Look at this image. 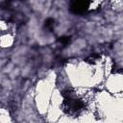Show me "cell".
Masks as SVG:
<instances>
[{
	"instance_id": "1",
	"label": "cell",
	"mask_w": 123,
	"mask_h": 123,
	"mask_svg": "<svg viewBox=\"0 0 123 123\" xmlns=\"http://www.w3.org/2000/svg\"><path fill=\"white\" fill-rule=\"evenodd\" d=\"M64 109L67 112H70V113H73V112H77L79 111H81L84 107V103L78 99V98H75V97H72V96H68V97H65L64 99Z\"/></svg>"
},
{
	"instance_id": "2",
	"label": "cell",
	"mask_w": 123,
	"mask_h": 123,
	"mask_svg": "<svg viewBox=\"0 0 123 123\" xmlns=\"http://www.w3.org/2000/svg\"><path fill=\"white\" fill-rule=\"evenodd\" d=\"M89 3L87 0H74L70 6L71 12L75 14H83L88 10Z\"/></svg>"
},
{
	"instance_id": "3",
	"label": "cell",
	"mask_w": 123,
	"mask_h": 123,
	"mask_svg": "<svg viewBox=\"0 0 123 123\" xmlns=\"http://www.w3.org/2000/svg\"><path fill=\"white\" fill-rule=\"evenodd\" d=\"M54 23H55V21H54L52 18H48V19L45 21L44 26H45L46 29H48V30H52L53 27H54Z\"/></svg>"
},
{
	"instance_id": "4",
	"label": "cell",
	"mask_w": 123,
	"mask_h": 123,
	"mask_svg": "<svg viewBox=\"0 0 123 123\" xmlns=\"http://www.w3.org/2000/svg\"><path fill=\"white\" fill-rule=\"evenodd\" d=\"M59 42L62 43V45H67L70 42V37H62L59 38Z\"/></svg>"
}]
</instances>
